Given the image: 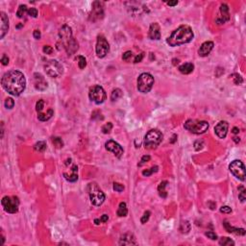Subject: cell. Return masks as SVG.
<instances>
[{
  "mask_svg": "<svg viewBox=\"0 0 246 246\" xmlns=\"http://www.w3.org/2000/svg\"><path fill=\"white\" fill-rule=\"evenodd\" d=\"M239 199L241 203H244L246 200V191L243 186H240L239 187Z\"/></svg>",
  "mask_w": 246,
  "mask_h": 246,
  "instance_id": "cell-31",
  "label": "cell"
},
{
  "mask_svg": "<svg viewBox=\"0 0 246 246\" xmlns=\"http://www.w3.org/2000/svg\"><path fill=\"white\" fill-rule=\"evenodd\" d=\"M221 18L216 19L217 24H224L226 21L230 19V14H229V7L227 4H221L220 6Z\"/></svg>",
  "mask_w": 246,
  "mask_h": 246,
  "instance_id": "cell-17",
  "label": "cell"
},
{
  "mask_svg": "<svg viewBox=\"0 0 246 246\" xmlns=\"http://www.w3.org/2000/svg\"><path fill=\"white\" fill-rule=\"evenodd\" d=\"M230 77H232L233 78V80H234V83L236 84V85H241L242 83H243V79H242V77L240 76V75H239V74H236V73H235V74H232Z\"/></svg>",
  "mask_w": 246,
  "mask_h": 246,
  "instance_id": "cell-35",
  "label": "cell"
},
{
  "mask_svg": "<svg viewBox=\"0 0 246 246\" xmlns=\"http://www.w3.org/2000/svg\"><path fill=\"white\" fill-rule=\"evenodd\" d=\"M229 124L227 121H220L215 127V132L219 138H225L228 133Z\"/></svg>",
  "mask_w": 246,
  "mask_h": 246,
  "instance_id": "cell-14",
  "label": "cell"
},
{
  "mask_svg": "<svg viewBox=\"0 0 246 246\" xmlns=\"http://www.w3.org/2000/svg\"><path fill=\"white\" fill-rule=\"evenodd\" d=\"M34 149L39 153H43L46 150V143L44 141H39L34 145Z\"/></svg>",
  "mask_w": 246,
  "mask_h": 246,
  "instance_id": "cell-27",
  "label": "cell"
},
{
  "mask_svg": "<svg viewBox=\"0 0 246 246\" xmlns=\"http://www.w3.org/2000/svg\"><path fill=\"white\" fill-rule=\"evenodd\" d=\"M154 85V77L150 73H141L137 78V89L141 93H147L151 91Z\"/></svg>",
  "mask_w": 246,
  "mask_h": 246,
  "instance_id": "cell-7",
  "label": "cell"
},
{
  "mask_svg": "<svg viewBox=\"0 0 246 246\" xmlns=\"http://www.w3.org/2000/svg\"><path fill=\"white\" fill-rule=\"evenodd\" d=\"M1 64L3 65H7L8 64H9V58H8L6 55H3L2 56V58H1Z\"/></svg>",
  "mask_w": 246,
  "mask_h": 246,
  "instance_id": "cell-47",
  "label": "cell"
},
{
  "mask_svg": "<svg viewBox=\"0 0 246 246\" xmlns=\"http://www.w3.org/2000/svg\"><path fill=\"white\" fill-rule=\"evenodd\" d=\"M119 244L120 245H136L137 241L135 236L132 234H124L123 236H121L120 240H119Z\"/></svg>",
  "mask_w": 246,
  "mask_h": 246,
  "instance_id": "cell-21",
  "label": "cell"
},
{
  "mask_svg": "<svg viewBox=\"0 0 246 246\" xmlns=\"http://www.w3.org/2000/svg\"><path fill=\"white\" fill-rule=\"evenodd\" d=\"M185 129L190 131L192 134L200 135L204 134L209 129V123L205 120H194V119H188L186 121Z\"/></svg>",
  "mask_w": 246,
  "mask_h": 246,
  "instance_id": "cell-5",
  "label": "cell"
},
{
  "mask_svg": "<svg viewBox=\"0 0 246 246\" xmlns=\"http://www.w3.org/2000/svg\"><path fill=\"white\" fill-rule=\"evenodd\" d=\"M219 244L222 245V246H233V245H235V241L233 240H231L230 237L224 236V237H221L220 239Z\"/></svg>",
  "mask_w": 246,
  "mask_h": 246,
  "instance_id": "cell-28",
  "label": "cell"
},
{
  "mask_svg": "<svg viewBox=\"0 0 246 246\" xmlns=\"http://www.w3.org/2000/svg\"><path fill=\"white\" fill-rule=\"evenodd\" d=\"M76 60L78 61V65H79V68L81 69H84L86 68V65H87V61L85 59V57L83 56H78Z\"/></svg>",
  "mask_w": 246,
  "mask_h": 246,
  "instance_id": "cell-33",
  "label": "cell"
},
{
  "mask_svg": "<svg viewBox=\"0 0 246 246\" xmlns=\"http://www.w3.org/2000/svg\"><path fill=\"white\" fill-rule=\"evenodd\" d=\"M1 86L8 93L18 96L26 88V79L22 72L18 70H10L2 76Z\"/></svg>",
  "mask_w": 246,
  "mask_h": 246,
  "instance_id": "cell-1",
  "label": "cell"
},
{
  "mask_svg": "<svg viewBox=\"0 0 246 246\" xmlns=\"http://www.w3.org/2000/svg\"><path fill=\"white\" fill-rule=\"evenodd\" d=\"M150 215H151V212H150L149 211H145V212H144V215H143V216H142V217H141V223H142V224L146 223V222H147V221H148V220H149Z\"/></svg>",
  "mask_w": 246,
  "mask_h": 246,
  "instance_id": "cell-39",
  "label": "cell"
},
{
  "mask_svg": "<svg viewBox=\"0 0 246 246\" xmlns=\"http://www.w3.org/2000/svg\"><path fill=\"white\" fill-rule=\"evenodd\" d=\"M4 104H5V107H6L7 109L11 110V109L14 108V101L13 98L8 97L7 99L5 100V103H4Z\"/></svg>",
  "mask_w": 246,
  "mask_h": 246,
  "instance_id": "cell-36",
  "label": "cell"
},
{
  "mask_svg": "<svg viewBox=\"0 0 246 246\" xmlns=\"http://www.w3.org/2000/svg\"><path fill=\"white\" fill-rule=\"evenodd\" d=\"M224 227L225 229L227 230V232L229 233H232V234H235V235H239V236H244L246 231H245V229L243 228H235L233 226H231L230 224H229L227 221H224Z\"/></svg>",
  "mask_w": 246,
  "mask_h": 246,
  "instance_id": "cell-22",
  "label": "cell"
},
{
  "mask_svg": "<svg viewBox=\"0 0 246 246\" xmlns=\"http://www.w3.org/2000/svg\"><path fill=\"white\" fill-rule=\"evenodd\" d=\"M215 46V43L212 42H205L201 44L199 50H198V54L201 57H207L212 50V48Z\"/></svg>",
  "mask_w": 246,
  "mask_h": 246,
  "instance_id": "cell-18",
  "label": "cell"
},
{
  "mask_svg": "<svg viewBox=\"0 0 246 246\" xmlns=\"http://www.w3.org/2000/svg\"><path fill=\"white\" fill-rule=\"evenodd\" d=\"M2 207L9 214H15L18 211L19 199L16 196H4L1 200Z\"/></svg>",
  "mask_w": 246,
  "mask_h": 246,
  "instance_id": "cell-9",
  "label": "cell"
},
{
  "mask_svg": "<svg viewBox=\"0 0 246 246\" xmlns=\"http://www.w3.org/2000/svg\"><path fill=\"white\" fill-rule=\"evenodd\" d=\"M150 156L149 155H144L143 157L141 158V162L138 163V166H143V165H145L146 162H148L149 161H150Z\"/></svg>",
  "mask_w": 246,
  "mask_h": 246,
  "instance_id": "cell-38",
  "label": "cell"
},
{
  "mask_svg": "<svg viewBox=\"0 0 246 246\" xmlns=\"http://www.w3.org/2000/svg\"><path fill=\"white\" fill-rule=\"evenodd\" d=\"M117 215L120 216V217H123V216H126L127 214H128V210H127V206H126V203L124 202H121L119 204V207H118V210H117Z\"/></svg>",
  "mask_w": 246,
  "mask_h": 246,
  "instance_id": "cell-25",
  "label": "cell"
},
{
  "mask_svg": "<svg viewBox=\"0 0 246 246\" xmlns=\"http://www.w3.org/2000/svg\"><path fill=\"white\" fill-rule=\"evenodd\" d=\"M179 71L183 73V74H190L194 69V65L191 63H186L179 67Z\"/></svg>",
  "mask_w": 246,
  "mask_h": 246,
  "instance_id": "cell-24",
  "label": "cell"
},
{
  "mask_svg": "<svg viewBox=\"0 0 246 246\" xmlns=\"http://www.w3.org/2000/svg\"><path fill=\"white\" fill-rule=\"evenodd\" d=\"M144 58V53L142 52V53H141V54H138L136 58H135V60H134V63L135 64H137V63H141V61H142V59Z\"/></svg>",
  "mask_w": 246,
  "mask_h": 246,
  "instance_id": "cell-45",
  "label": "cell"
},
{
  "mask_svg": "<svg viewBox=\"0 0 246 246\" xmlns=\"http://www.w3.org/2000/svg\"><path fill=\"white\" fill-rule=\"evenodd\" d=\"M105 147L108 151L113 153V155L116 156L117 158H121L123 152H124L123 151V148L120 146V144H118L117 141H112V139H110V141H108L105 143Z\"/></svg>",
  "mask_w": 246,
  "mask_h": 246,
  "instance_id": "cell-13",
  "label": "cell"
},
{
  "mask_svg": "<svg viewBox=\"0 0 246 246\" xmlns=\"http://www.w3.org/2000/svg\"><path fill=\"white\" fill-rule=\"evenodd\" d=\"M52 142L57 147V148H62V147L64 146V142L62 141V138H60L58 137H52Z\"/></svg>",
  "mask_w": 246,
  "mask_h": 246,
  "instance_id": "cell-34",
  "label": "cell"
},
{
  "mask_svg": "<svg viewBox=\"0 0 246 246\" xmlns=\"http://www.w3.org/2000/svg\"><path fill=\"white\" fill-rule=\"evenodd\" d=\"M59 36L61 39L62 44L64 45L65 51H67L68 56L75 54L78 50V43L75 39L72 37V31L68 25H63L59 31Z\"/></svg>",
  "mask_w": 246,
  "mask_h": 246,
  "instance_id": "cell-3",
  "label": "cell"
},
{
  "mask_svg": "<svg viewBox=\"0 0 246 246\" xmlns=\"http://www.w3.org/2000/svg\"><path fill=\"white\" fill-rule=\"evenodd\" d=\"M229 169L232 172V174L239 180H240V181L243 182L245 180V166L241 161L240 160L233 161L230 163V166H229Z\"/></svg>",
  "mask_w": 246,
  "mask_h": 246,
  "instance_id": "cell-11",
  "label": "cell"
},
{
  "mask_svg": "<svg viewBox=\"0 0 246 246\" xmlns=\"http://www.w3.org/2000/svg\"><path fill=\"white\" fill-rule=\"evenodd\" d=\"M91 202L94 206H101L105 201V194L96 183H91L88 187Z\"/></svg>",
  "mask_w": 246,
  "mask_h": 246,
  "instance_id": "cell-6",
  "label": "cell"
},
{
  "mask_svg": "<svg viewBox=\"0 0 246 246\" xmlns=\"http://www.w3.org/2000/svg\"><path fill=\"white\" fill-rule=\"evenodd\" d=\"M159 169V167L156 166H153L151 167L150 169H146V170H143L142 171V175L145 176V177H148V176H151L153 173H155V172H157Z\"/></svg>",
  "mask_w": 246,
  "mask_h": 246,
  "instance_id": "cell-32",
  "label": "cell"
},
{
  "mask_svg": "<svg viewBox=\"0 0 246 246\" xmlns=\"http://www.w3.org/2000/svg\"><path fill=\"white\" fill-rule=\"evenodd\" d=\"M27 14L30 16H32V18H37V16H38V10L36 9V8H30V9H28Z\"/></svg>",
  "mask_w": 246,
  "mask_h": 246,
  "instance_id": "cell-42",
  "label": "cell"
},
{
  "mask_svg": "<svg viewBox=\"0 0 246 246\" xmlns=\"http://www.w3.org/2000/svg\"><path fill=\"white\" fill-rule=\"evenodd\" d=\"M121 96H122L121 89L120 88H116V89H113L112 94H111V99H112V101H117V99H119Z\"/></svg>",
  "mask_w": 246,
  "mask_h": 246,
  "instance_id": "cell-30",
  "label": "cell"
},
{
  "mask_svg": "<svg viewBox=\"0 0 246 246\" xmlns=\"http://www.w3.org/2000/svg\"><path fill=\"white\" fill-rule=\"evenodd\" d=\"M113 191H116L117 192H121V191H124V187L119 183H114L113 184Z\"/></svg>",
  "mask_w": 246,
  "mask_h": 246,
  "instance_id": "cell-41",
  "label": "cell"
},
{
  "mask_svg": "<svg viewBox=\"0 0 246 246\" xmlns=\"http://www.w3.org/2000/svg\"><path fill=\"white\" fill-rule=\"evenodd\" d=\"M220 211L222 212V214H231L232 209H231V207H229V206H222L220 208Z\"/></svg>",
  "mask_w": 246,
  "mask_h": 246,
  "instance_id": "cell-43",
  "label": "cell"
},
{
  "mask_svg": "<svg viewBox=\"0 0 246 246\" xmlns=\"http://www.w3.org/2000/svg\"><path fill=\"white\" fill-rule=\"evenodd\" d=\"M131 57H132V52H131V51H126L124 54L122 55V59L124 61H128Z\"/></svg>",
  "mask_w": 246,
  "mask_h": 246,
  "instance_id": "cell-46",
  "label": "cell"
},
{
  "mask_svg": "<svg viewBox=\"0 0 246 246\" xmlns=\"http://www.w3.org/2000/svg\"><path fill=\"white\" fill-rule=\"evenodd\" d=\"M77 171H78V166L76 165H74L72 166V169H71V174H68V173H64V177L68 180V182H76L78 180V174H77Z\"/></svg>",
  "mask_w": 246,
  "mask_h": 246,
  "instance_id": "cell-23",
  "label": "cell"
},
{
  "mask_svg": "<svg viewBox=\"0 0 246 246\" xmlns=\"http://www.w3.org/2000/svg\"><path fill=\"white\" fill-rule=\"evenodd\" d=\"M168 6H171V7H173V6H176L178 4V1H169L166 3Z\"/></svg>",
  "mask_w": 246,
  "mask_h": 246,
  "instance_id": "cell-50",
  "label": "cell"
},
{
  "mask_svg": "<svg viewBox=\"0 0 246 246\" xmlns=\"http://www.w3.org/2000/svg\"><path fill=\"white\" fill-rule=\"evenodd\" d=\"M0 16H1V31H0V38L3 39L4 36L7 34L8 30H9V19H8V16L4 12L0 13Z\"/></svg>",
  "mask_w": 246,
  "mask_h": 246,
  "instance_id": "cell-20",
  "label": "cell"
},
{
  "mask_svg": "<svg viewBox=\"0 0 246 246\" xmlns=\"http://www.w3.org/2000/svg\"><path fill=\"white\" fill-rule=\"evenodd\" d=\"M43 50V52L45 54H52L53 53V48L51 46H49V45H44Z\"/></svg>",
  "mask_w": 246,
  "mask_h": 246,
  "instance_id": "cell-44",
  "label": "cell"
},
{
  "mask_svg": "<svg viewBox=\"0 0 246 246\" xmlns=\"http://www.w3.org/2000/svg\"><path fill=\"white\" fill-rule=\"evenodd\" d=\"M89 99L95 104H102L106 100V92L104 91V88L101 86H93L89 88V92H88Z\"/></svg>",
  "mask_w": 246,
  "mask_h": 246,
  "instance_id": "cell-10",
  "label": "cell"
},
{
  "mask_svg": "<svg viewBox=\"0 0 246 246\" xmlns=\"http://www.w3.org/2000/svg\"><path fill=\"white\" fill-rule=\"evenodd\" d=\"M96 55L98 58H104L110 51V44L105 39L104 36L100 35L97 37V43H96Z\"/></svg>",
  "mask_w": 246,
  "mask_h": 246,
  "instance_id": "cell-12",
  "label": "cell"
},
{
  "mask_svg": "<svg viewBox=\"0 0 246 246\" xmlns=\"http://www.w3.org/2000/svg\"><path fill=\"white\" fill-rule=\"evenodd\" d=\"M113 129V124L111 122H108V123H106L105 125L102 126V132L104 134H109L111 131Z\"/></svg>",
  "mask_w": 246,
  "mask_h": 246,
  "instance_id": "cell-37",
  "label": "cell"
},
{
  "mask_svg": "<svg viewBox=\"0 0 246 246\" xmlns=\"http://www.w3.org/2000/svg\"><path fill=\"white\" fill-rule=\"evenodd\" d=\"M33 36H34V38L36 39H39L40 37H42V35H40V32L39 30H35L34 33H33Z\"/></svg>",
  "mask_w": 246,
  "mask_h": 246,
  "instance_id": "cell-48",
  "label": "cell"
},
{
  "mask_svg": "<svg viewBox=\"0 0 246 246\" xmlns=\"http://www.w3.org/2000/svg\"><path fill=\"white\" fill-rule=\"evenodd\" d=\"M28 12V9H27V6L26 5H20L18 7V10L16 12V15H18V18H22L25 14Z\"/></svg>",
  "mask_w": 246,
  "mask_h": 246,
  "instance_id": "cell-29",
  "label": "cell"
},
{
  "mask_svg": "<svg viewBox=\"0 0 246 246\" xmlns=\"http://www.w3.org/2000/svg\"><path fill=\"white\" fill-rule=\"evenodd\" d=\"M194 37L192 29L187 25H181L167 38L166 43L169 46L175 47L191 43Z\"/></svg>",
  "mask_w": 246,
  "mask_h": 246,
  "instance_id": "cell-2",
  "label": "cell"
},
{
  "mask_svg": "<svg viewBox=\"0 0 246 246\" xmlns=\"http://www.w3.org/2000/svg\"><path fill=\"white\" fill-rule=\"evenodd\" d=\"M34 85L38 91H45L48 87L47 82L40 73H35L34 74Z\"/></svg>",
  "mask_w": 246,
  "mask_h": 246,
  "instance_id": "cell-15",
  "label": "cell"
},
{
  "mask_svg": "<svg viewBox=\"0 0 246 246\" xmlns=\"http://www.w3.org/2000/svg\"><path fill=\"white\" fill-rule=\"evenodd\" d=\"M108 219H109V216H108L107 215H103L101 216V218H100L101 222H107Z\"/></svg>",
  "mask_w": 246,
  "mask_h": 246,
  "instance_id": "cell-49",
  "label": "cell"
},
{
  "mask_svg": "<svg viewBox=\"0 0 246 246\" xmlns=\"http://www.w3.org/2000/svg\"><path fill=\"white\" fill-rule=\"evenodd\" d=\"M166 185H167V181H162V182L160 183V185L158 187L159 194H160L161 197H162V198H166V195H167V193L166 191Z\"/></svg>",
  "mask_w": 246,
  "mask_h": 246,
  "instance_id": "cell-26",
  "label": "cell"
},
{
  "mask_svg": "<svg viewBox=\"0 0 246 246\" xmlns=\"http://www.w3.org/2000/svg\"><path fill=\"white\" fill-rule=\"evenodd\" d=\"M100 222H101V220H100V219H94V223H95L96 225H99Z\"/></svg>",
  "mask_w": 246,
  "mask_h": 246,
  "instance_id": "cell-52",
  "label": "cell"
},
{
  "mask_svg": "<svg viewBox=\"0 0 246 246\" xmlns=\"http://www.w3.org/2000/svg\"><path fill=\"white\" fill-rule=\"evenodd\" d=\"M104 15V11H103V5L99 1L93 2L92 5V20L95 21L96 19H101Z\"/></svg>",
  "mask_w": 246,
  "mask_h": 246,
  "instance_id": "cell-16",
  "label": "cell"
},
{
  "mask_svg": "<svg viewBox=\"0 0 246 246\" xmlns=\"http://www.w3.org/2000/svg\"><path fill=\"white\" fill-rule=\"evenodd\" d=\"M239 132H240V129L237 127H234L233 128V133L234 134H239Z\"/></svg>",
  "mask_w": 246,
  "mask_h": 246,
  "instance_id": "cell-51",
  "label": "cell"
},
{
  "mask_svg": "<svg viewBox=\"0 0 246 246\" xmlns=\"http://www.w3.org/2000/svg\"><path fill=\"white\" fill-rule=\"evenodd\" d=\"M205 235H206V236H208V239H210L211 240H217V235L215 233H214V232H211V231L206 232V233H205Z\"/></svg>",
  "mask_w": 246,
  "mask_h": 246,
  "instance_id": "cell-40",
  "label": "cell"
},
{
  "mask_svg": "<svg viewBox=\"0 0 246 246\" xmlns=\"http://www.w3.org/2000/svg\"><path fill=\"white\" fill-rule=\"evenodd\" d=\"M148 36L151 39H155L158 40L161 39V29H160V25L158 23H152L150 25L149 28V33Z\"/></svg>",
  "mask_w": 246,
  "mask_h": 246,
  "instance_id": "cell-19",
  "label": "cell"
},
{
  "mask_svg": "<svg viewBox=\"0 0 246 246\" xmlns=\"http://www.w3.org/2000/svg\"><path fill=\"white\" fill-rule=\"evenodd\" d=\"M44 70L48 76L52 78H58L64 73L63 65L57 60H49L44 64Z\"/></svg>",
  "mask_w": 246,
  "mask_h": 246,
  "instance_id": "cell-8",
  "label": "cell"
},
{
  "mask_svg": "<svg viewBox=\"0 0 246 246\" xmlns=\"http://www.w3.org/2000/svg\"><path fill=\"white\" fill-rule=\"evenodd\" d=\"M162 134L157 129L148 131L144 137V146L146 149H155L162 141Z\"/></svg>",
  "mask_w": 246,
  "mask_h": 246,
  "instance_id": "cell-4",
  "label": "cell"
}]
</instances>
